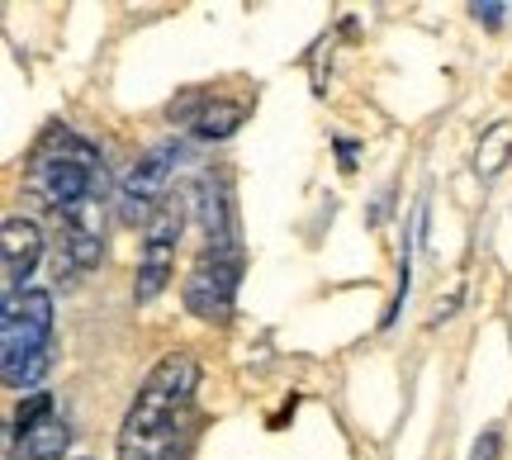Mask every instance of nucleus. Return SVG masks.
Segmentation results:
<instances>
[{"mask_svg": "<svg viewBox=\"0 0 512 460\" xmlns=\"http://www.w3.org/2000/svg\"><path fill=\"white\" fill-rule=\"evenodd\" d=\"M195 356L171 351L143 380L119 427V460H190L195 446Z\"/></svg>", "mask_w": 512, "mask_h": 460, "instance_id": "1", "label": "nucleus"}, {"mask_svg": "<svg viewBox=\"0 0 512 460\" xmlns=\"http://www.w3.org/2000/svg\"><path fill=\"white\" fill-rule=\"evenodd\" d=\"M105 190V162L91 138L76 129H48L24 162V195L53 209L57 219Z\"/></svg>", "mask_w": 512, "mask_h": 460, "instance_id": "2", "label": "nucleus"}, {"mask_svg": "<svg viewBox=\"0 0 512 460\" xmlns=\"http://www.w3.org/2000/svg\"><path fill=\"white\" fill-rule=\"evenodd\" d=\"M53 370V295L24 290L5 299L0 318V375L10 389H29Z\"/></svg>", "mask_w": 512, "mask_h": 460, "instance_id": "3", "label": "nucleus"}, {"mask_svg": "<svg viewBox=\"0 0 512 460\" xmlns=\"http://www.w3.org/2000/svg\"><path fill=\"white\" fill-rule=\"evenodd\" d=\"M242 280V247L238 242H209L185 280V309L204 323H228Z\"/></svg>", "mask_w": 512, "mask_h": 460, "instance_id": "4", "label": "nucleus"}, {"mask_svg": "<svg viewBox=\"0 0 512 460\" xmlns=\"http://www.w3.org/2000/svg\"><path fill=\"white\" fill-rule=\"evenodd\" d=\"M176 171V148L157 143L147 148L138 162L128 166V176L119 181V219L124 223H152L166 204V185Z\"/></svg>", "mask_w": 512, "mask_h": 460, "instance_id": "5", "label": "nucleus"}, {"mask_svg": "<svg viewBox=\"0 0 512 460\" xmlns=\"http://www.w3.org/2000/svg\"><path fill=\"white\" fill-rule=\"evenodd\" d=\"M105 252V190L62 214V247H57V280H72L100 266Z\"/></svg>", "mask_w": 512, "mask_h": 460, "instance_id": "6", "label": "nucleus"}, {"mask_svg": "<svg viewBox=\"0 0 512 460\" xmlns=\"http://www.w3.org/2000/svg\"><path fill=\"white\" fill-rule=\"evenodd\" d=\"M176 238H181V204H162V214L147 223V242H143V261H138V285L133 299L152 304L171 280V261H176Z\"/></svg>", "mask_w": 512, "mask_h": 460, "instance_id": "7", "label": "nucleus"}, {"mask_svg": "<svg viewBox=\"0 0 512 460\" xmlns=\"http://www.w3.org/2000/svg\"><path fill=\"white\" fill-rule=\"evenodd\" d=\"M15 442L24 460H57L72 446V432L62 423L53 394H29V404L19 408L15 418Z\"/></svg>", "mask_w": 512, "mask_h": 460, "instance_id": "8", "label": "nucleus"}, {"mask_svg": "<svg viewBox=\"0 0 512 460\" xmlns=\"http://www.w3.org/2000/svg\"><path fill=\"white\" fill-rule=\"evenodd\" d=\"M38 257H43V233L34 219H5L0 233V271H5V299L24 295V280L34 276Z\"/></svg>", "mask_w": 512, "mask_h": 460, "instance_id": "9", "label": "nucleus"}, {"mask_svg": "<svg viewBox=\"0 0 512 460\" xmlns=\"http://www.w3.org/2000/svg\"><path fill=\"white\" fill-rule=\"evenodd\" d=\"M171 119H185L200 138H228L247 119V105L238 100H219V95H190L181 105H171Z\"/></svg>", "mask_w": 512, "mask_h": 460, "instance_id": "10", "label": "nucleus"}, {"mask_svg": "<svg viewBox=\"0 0 512 460\" xmlns=\"http://www.w3.org/2000/svg\"><path fill=\"white\" fill-rule=\"evenodd\" d=\"M512 152V124L503 119V124H494V129L479 138V152H475V171L489 181V176H498L503 171V162H508Z\"/></svg>", "mask_w": 512, "mask_h": 460, "instance_id": "11", "label": "nucleus"}, {"mask_svg": "<svg viewBox=\"0 0 512 460\" xmlns=\"http://www.w3.org/2000/svg\"><path fill=\"white\" fill-rule=\"evenodd\" d=\"M498 451H503V432H498V427H484L475 451H470V460H498Z\"/></svg>", "mask_w": 512, "mask_h": 460, "instance_id": "12", "label": "nucleus"}, {"mask_svg": "<svg viewBox=\"0 0 512 460\" xmlns=\"http://www.w3.org/2000/svg\"><path fill=\"white\" fill-rule=\"evenodd\" d=\"M503 10H508V5H494V0H489V5H475V15L484 19V24H498V19H503Z\"/></svg>", "mask_w": 512, "mask_h": 460, "instance_id": "13", "label": "nucleus"}]
</instances>
